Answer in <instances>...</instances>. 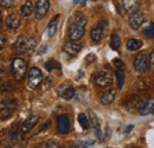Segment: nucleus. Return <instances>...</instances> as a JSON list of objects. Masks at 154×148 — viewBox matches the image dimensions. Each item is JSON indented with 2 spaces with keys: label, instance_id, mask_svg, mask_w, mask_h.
<instances>
[{
  "label": "nucleus",
  "instance_id": "nucleus-28",
  "mask_svg": "<svg viewBox=\"0 0 154 148\" xmlns=\"http://www.w3.org/2000/svg\"><path fill=\"white\" fill-rule=\"evenodd\" d=\"M145 35L148 38H153L154 39V23H151L149 26L145 30Z\"/></svg>",
  "mask_w": 154,
  "mask_h": 148
},
{
  "label": "nucleus",
  "instance_id": "nucleus-32",
  "mask_svg": "<svg viewBox=\"0 0 154 148\" xmlns=\"http://www.w3.org/2000/svg\"><path fill=\"white\" fill-rule=\"evenodd\" d=\"M149 58H151V66H152V69L154 70V51L152 52V54H151Z\"/></svg>",
  "mask_w": 154,
  "mask_h": 148
},
{
  "label": "nucleus",
  "instance_id": "nucleus-5",
  "mask_svg": "<svg viewBox=\"0 0 154 148\" xmlns=\"http://www.w3.org/2000/svg\"><path fill=\"white\" fill-rule=\"evenodd\" d=\"M27 72V63L23 58H14L12 63V74L17 81L24 79L25 75Z\"/></svg>",
  "mask_w": 154,
  "mask_h": 148
},
{
  "label": "nucleus",
  "instance_id": "nucleus-11",
  "mask_svg": "<svg viewBox=\"0 0 154 148\" xmlns=\"http://www.w3.org/2000/svg\"><path fill=\"white\" fill-rule=\"evenodd\" d=\"M82 50V44L77 43V40H72V42H69L64 45L63 48V51L69 55L70 57H75L79 54V51Z\"/></svg>",
  "mask_w": 154,
  "mask_h": 148
},
{
  "label": "nucleus",
  "instance_id": "nucleus-1",
  "mask_svg": "<svg viewBox=\"0 0 154 148\" xmlns=\"http://www.w3.org/2000/svg\"><path fill=\"white\" fill-rule=\"evenodd\" d=\"M85 27H87V18L82 13L75 14L69 26V38L71 40H79L84 36Z\"/></svg>",
  "mask_w": 154,
  "mask_h": 148
},
{
  "label": "nucleus",
  "instance_id": "nucleus-9",
  "mask_svg": "<svg viewBox=\"0 0 154 148\" xmlns=\"http://www.w3.org/2000/svg\"><path fill=\"white\" fill-rule=\"evenodd\" d=\"M143 21H145V16L140 10H135V11L129 13L128 23L133 30H137L143 24Z\"/></svg>",
  "mask_w": 154,
  "mask_h": 148
},
{
  "label": "nucleus",
  "instance_id": "nucleus-15",
  "mask_svg": "<svg viewBox=\"0 0 154 148\" xmlns=\"http://www.w3.org/2000/svg\"><path fill=\"white\" fill-rule=\"evenodd\" d=\"M145 104V102L140 98V97H132L129 98L128 101V104H127V110H131V111H136L142 108V106Z\"/></svg>",
  "mask_w": 154,
  "mask_h": 148
},
{
  "label": "nucleus",
  "instance_id": "nucleus-36",
  "mask_svg": "<svg viewBox=\"0 0 154 148\" xmlns=\"http://www.w3.org/2000/svg\"><path fill=\"white\" fill-rule=\"evenodd\" d=\"M93 1H96V0H93Z\"/></svg>",
  "mask_w": 154,
  "mask_h": 148
},
{
  "label": "nucleus",
  "instance_id": "nucleus-2",
  "mask_svg": "<svg viewBox=\"0 0 154 148\" xmlns=\"http://www.w3.org/2000/svg\"><path fill=\"white\" fill-rule=\"evenodd\" d=\"M37 46V39L32 36H21L14 44V50L17 54H25L33 51Z\"/></svg>",
  "mask_w": 154,
  "mask_h": 148
},
{
  "label": "nucleus",
  "instance_id": "nucleus-26",
  "mask_svg": "<svg viewBox=\"0 0 154 148\" xmlns=\"http://www.w3.org/2000/svg\"><path fill=\"white\" fill-rule=\"evenodd\" d=\"M45 68L48 71H52L54 69H60V64L55 59H50L45 63Z\"/></svg>",
  "mask_w": 154,
  "mask_h": 148
},
{
  "label": "nucleus",
  "instance_id": "nucleus-33",
  "mask_svg": "<svg viewBox=\"0 0 154 148\" xmlns=\"http://www.w3.org/2000/svg\"><path fill=\"white\" fill-rule=\"evenodd\" d=\"M79 1H81V0H74V2H75V4H77V2H79Z\"/></svg>",
  "mask_w": 154,
  "mask_h": 148
},
{
  "label": "nucleus",
  "instance_id": "nucleus-10",
  "mask_svg": "<svg viewBox=\"0 0 154 148\" xmlns=\"http://www.w3.org/2000/svg\"><path fill=\"white\" fill-rule=\"evenodd\" d=\"M49 8H50V0H37V2H36V10H35L36 18L43 19L46 16Z\"/></svg>",
  "mask_w": 154,
  "mask_h": 148
},
{
  "label": "nucleus",
  "instance_id": "nucleus-22",
  "mask_svg": "<svg viewBox=\"0 0 154 148\" xmlns=\"http://www.w3.org/2000/svg\"><path fill=\"white\" fill-rule=\"evenodd\" d=\"M153 106H154V100H149L147 102H145V104L142 106V108L140 109V115H148L151 114L153 110Z\"/></svg>",
  "mask_w": 154,
  "mask_h": 148
},
{
  "label": "nucleus",
  "instance_id": "nucleus-27",
  "mask_svg": "<svg viewBox=\"0 0 154 148\" xmlns=\"http://www.w3.org/2000/svg\"><path fill=\"white\" fill-rule=\"evenodd\" d=\"M78 122H79V125H81V127L83 129H88L89 128V120H88L85 114H79L78 115Z\"/></svg>",
  "mask_w": 154,
  "mask_h": 148
},
{
  "label": "nucleus",
  "instance_id": "nucleus-31",
  "mask_svg": "<svg viewBox=\"0 0 154 148\" xmlns=\"http://www.w3.org/2000/svg\"><path fill=\"white\" fill-rule=\"evenodd\" d=\"M5 44H6V38L4 37V35L0 33V50L5 46Z\"/></svg>",
  "mask_w": 154,
  "mask_h": 148
},
{
  "label": "nucleus",
  "instance_id": "nucleus-30",
  "mask_svg": "<svg viewBox=\"0 0 154 148\" xmlns=\"http://www.w3.org/2000/svg\"><path fill=\"white\" fill-rule=\"evenodd\" d=\"M114 64H115V66L117 69H122V70L125 69V64H123L120 59H115V60H114Z\"/></svg>",
  "mask_w": 154,
  "mask_h": 148
},
{
  "label": "nucleus",
  "instance_id": "nucleus-3",
  "mask_svg": "<svg viewBox=\"0 0 154 148\" xmlns=\"http://www.w3.org/2000/svg\"><path fill=\"white\" fill-rule=\"evenodd\" d=\"M94 81L96 83V85L101 88H107L113 83V75L110 72L109 69L107 68H101L98 69L95 74Z\"/></svg>",
  "mask_w": 154,
  "mask_h": 148
},
{
  "label": "nucleus",
  "instance_id": "nucleus-16",
  "mask_svg": "<svg viewBox=\"0 0 154 148\" xmlns=\"http://www.w3.org/2000/svg\"><path fill=\"white\" fill-rule=\"evenodd\" d=\"M122 7L126 12H133L135 10H139L140 7V0H121Z\"/></svg>",
  "mask_w": 154,
  "mask_h": 148
},
{
  "label": "nucleus",
  "instance_id": "nucleus-8",
  "mask_svg": "<svg viewBox=\"0 0 154 148\" xmlns=\"http://www.w3.org/2000/svg\"><path fill=\"white\" fill-rule=\"evenodd\" d=\"M27 83H29V87L31 89H36L38 88L39 84L43 82V74L42 71L39 70L38 68H32L30 71H29V78H27Z\"/></svg>",
  "mask_w": 154,
  "mask_h": 148
},
{
  "label": "nucleus",
  "instance_id": "nucleus-12",
  "mask_svg": "<svg viewBox=\"0 0 154 148\" xmlns=\"http://www.w3.org/2000/svg\"><path fill=\"white\" fill-rule=\"evenodd\" d=\"M39 121V117L37 115H30L29 117H26V120L21 123V126H20V130L23 131V133H27V131H30V130L32 129L37 123H38Z\"/></svg>",
  "mask_w": 154,
  "mask_h": 148
},
{
  "label": "nucleus",
  "instance_id": "nucleus-20",
  "mask_svg": "<svg viewBox=\"0 0 154 148\" xmlns=\"http://www.w3.org/2000/svg\"><path fill=\"white\" fill-rule=\"evenodd\" d=\"M58 19H59V16H56L55 18L52 19L48 26V35L49 37H54L56 31H57V25H58Z\"/></svg>",
  "mask_w": 154,
  "mask_h": 148
},
{
  "label": "nucleus",
  "instance_id": "nucleus-13",
  "mask_svg": "<svg viewBox=\"0 0 154 148\" xmlns=\"http://www.w3.org/2000/svg\"><path fill=\"white\" fill-rule=\"evenodd\" d=\"M57 129L62 134H66L70 129V122L69 117L66 115H60L57 119Z\"/></svg>",
  "mask_w": 154,
  "mask_h": 148
},
{
  "label": "nucleus",
  "instance_id": "nucleus-29",
  "mask_svg": "<svg viewBox=\"0 0 154 148\" xmlns=\"http://www.w3.org/2000/svg\"><path fill=\"white\" fill-rule=\"evenodd\" d=\"M16 0H0V6L4 8H11L14 5Z\"/></svg>",
  "mask_w": 154,
  "mask_h": 148
},
{
  "label": "nucleus",
  "instance_id": "nucleus-7",
  "mask_svg": "<svg viewBox=\"0 0 154 148\" xmlns=\"http://www.w3.org/2000/svg\"><path fill=\"white\" fill-rule=\"evenodd\" d=\"M107 29H108V23L106 20L103 21H100L97 24L96 27H94L90 32V37L94 42H101L103 37L106 36V32H107Z\"/></svg>",
  "mask_w": 154,
  "mask_h": 148
},
{
  "label": "nucleus",
  "instance_id": "nucleus-18",
  "mask_svg": "<svg viewBox=\"0 0 154 148\" xmlns=\"http://www.w3.org/2000/svg\"><path fill=\"white\" fill-rule=\"evenodd\" d=\"M20 11H21V14H23V16L29 17V16L33 12V4H32V1H31V0H26V1L21 5Z\"/></svg>",
  "mask_w": 154,
  "mask_h": 148
},
{
  "label": "nucleus",
  "instance_id": "nucleus-19",
  "mask_svg": "<svg viewBox=\"0 0 154 148\" xmlns=\"http://www.w3.org/2000/svg\"><path fill=\"white\" fill-rule=\"evenodd\" d=\"M89 116H90V121H91V126L94 127V129L96 131V134L98 135V137H101V126H100V121L97 119V116L90 110L89 111Z\"/></svg>",
  "mask_w": 154,
  "mask_h": 148
},
{
  "label": "nucleus",
  "instance_id": "nucleus-21",
  "mask_svg": "<svg viewBox=\"0 0 154 148\" xmlns=\"http://www.w3.org/2000/svg\"><path fill=\"white\" fill-rule=\"evenodd\" d=\"M141 46H142V42H141V40H139V39H134V38H132V39H129V40L127 42V49H128L129 51L139 50Z\"/></svg>",
  "mask_w": 154,
  "mask_h": 148
},
{
  "label": "nucleus",
  "instance_id": "nucleus-6",
  "mask_svg": "<svg viewBox=\"0 0 154 148\" xmlns=\"http://www.w3.org/2000/svg\"><path fill=\"white\" fill-rule=\"evenodd\" d=\"M151 68V58L146 54H140L134 59V69L139 74H145Z\"/></svg>",
  "mask_w": 154,
  "mask_h": 148
},
{
  "label": "nucleus",
  "instance_id": "nucleus-4",
  "mask_svg": "<svg viewBox=\"0 0 154 148\" xmlns=\"http://www.w3.org/2000/svg\"><path fill=\"white\" fill-rule=\"evenodd\" d=\"M16 110H17V101L16 100L6 98L0 102V119L1 120L10 119Z\"/></svg>",
  "mask_w": 154,
  "mask_h": 148
},
{
  "label": "nucleus",
  "instance_id": "nucleus-24",
  "mask_svg": "<svg viewBox=\"0 0 154 148\" xmlns=\"http://www.w3.org/2000/svg\"><path fill=\"white\" fill-rule=\"evenodd\" d=\"M120 45H121V38H120L117 32H114L112 35V39H110V46L113 50H119Z\"/></svg>",
  "mask_w": 154,
  "mask_h": 148
},
{
  "label": "nucleus",
  "instance_id": "nucleus-14",
  "mask_svg": "<svg viewBox=\"0 0 154 148\" xmlns=\"http://www.w3.org/2000/svg\"><path fill=\"white\" fill-rule=\"evenodd\" d=\"M6 26L10 30H16L20 26V16L18 13H11L6 18Z\"/></svg>",
  "mask_w": 154,
  "mask_h": 148
},
{
  "label": "nucleus",
  "instance_id": "nucleus-34",
  "mask_svg": "<svg viewBox=\"0 0 154 148\" xmlns=\"http://www.w3.org/2000/svg\"><path fill=\"white\" fill-rule=\"evenodd\" d=\"M152 114H154V106H153V110H152Z\"/></svg>",
  "mask_w": 154,
  "mask_h": 148
},
{
  "label": "nucleus",
  "instance_id": "nucleus-35",
  "mask_svg": "<svg viewBox=\"0 0 154 148\" xmlns=\"http://www.w3.org/2000/svg\"><path fill=\"white\" fill-rule=\"evenodd\" d=\"M0 21H1V13H0Z\"/></svg>",
  "mask_w": 154,
  "mask_h": 148
},
{
  "label": "nucleus",
  "instance_id": "nucleus-17",
  "mask_svg": "<svg viewBox=\"0 0 154 148\" xmlns=\"http://www.w3.org/2000/svg\"><path fill=\"white\" fill-rule=\"evenodd\" d=\"M116 98V90L115 89H109L106 93L101 96V103L104 106H108L110 103L114 102V100Z\"/></svg>",
  "mask_w": 154,
  "mask_h": 148
},
{
  "label": "nucleus",
  "instance_id": "nucleus-25",
  "mask_svg": "<svg viewBox=\"0 0 154 148\" xmlns=\"http://www.w3.org/2000/svg\"><path fill=\"white\" fill-rule=\"evenodd\" d=\"M115 75H116V79H117V87H119V89H122L123 88V83H125L123 70L122 69H116Z\"/></svg>",
  "mask_w": 154,
  "mask_h": 148
},
{
  "label": "nucleus",
  "instance_id": "nucleus-23",
  "mask_svg": "<svg viewBox=\"0 0 154 148\" xmlns=\"http://www.w3.org/2000/svg\"><path fill=\"white\" fill-rule=\"evenodd\" d=\"M59 95L62 96V98L64 100H71L75 96V89L72 87H68L65 89H63L62 91H59Z\"/></svg>",
  "mask_w": 154,
  "mask_h": 148
}]
</instances>
